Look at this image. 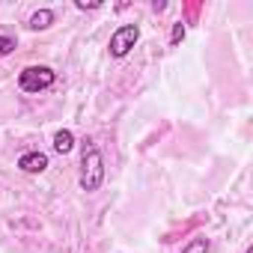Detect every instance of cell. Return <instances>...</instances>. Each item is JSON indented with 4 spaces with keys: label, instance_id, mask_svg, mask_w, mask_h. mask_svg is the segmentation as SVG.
<instances>
[{
    "label": "cell",
    "instance_id": "obj_1",
    "mask_svg": "<svg viewBox=\"0 0 253 253\" xmlns=\"http://www.w3.org/2000/svg\"><path fill=\"white\" fill-rule=\"evenodd\" d=\"M101 182H104V155L98 152V146L86 140L84 155H81V191L92 194L101 188Z\"/></svg>",
    "mask_w": 253,
    "mask_h": 253
},
{
    "label": "cell",
    "instance_id": "obj_2",
    "mask_svg": "<svg viewBox=\"0 0 253 253\" xmlns=\"http://www.w3.org/2000/svg\"><path fill=\"white\" fill-rule=\"evenodd\" d=\"M54 81H57V75H54V69H48V66H27V69H21V75H18L21 92H42V89H51Z\"/></svg>",
    "mask_w": 253,
    "mask_h": 253
},
{
    "label": "cell",
    "instance_id": "obj_3",
    "mask_svg": "<svg viewBox=\"0 0 253 253\" xmlns=\"http://www.w3.org/2000/svg\"><path fill=\"white\" fill-rule=\"evenodd\" d=\"M137 39H140V27L137 24H122V27H116L113 30V36H110V57H125L134 45H137Z\"/></svg>",
    "mask_w": 253,
    "mask_h": 253
},
{
    "label": "cell",
    "instance_id": "obj_4",
    "mask_svg": "<svg viewBox=\"0 0 253 253\" xmlns=\"http://www.w3.org/2000/svg\"><path fill=\"white\" fill-rule=\"evenodd\" d=\"M18 170H21V173H30V176L45 173V170H48V155H45V152H24V155L18 158Z\"/></svg>",
    "mask_w": 253,
    "mask_h": 253
},
{
    "label": "cell",
    "instance_id": "obj_5",
    "mask_svg": "<svg viewBox=\"0 0 253 253\" xmlns=\"http://www.w3.org/2000/svg\"><path fill=\"white\" fill-rule=\"evenodd\" d=\"M72 149H75V134H72L69 128L57 131V134H54V152H60V155H69Z\"/></svg>",
    "mask_w": 253,
    "mask_h": 253
},
{
    "label": "cell",
    "instance_id": "obj_6",
    "mask_svg": "<svg viewBox=\"0 0 253 253\" xmlns=\"http://www.w3.org/2000/svg\"><path fill=\"white\" fill-rule=\"evenodd\" d=\"M51 24H54V12H51V9H39V12H33L30 21H27L30 30H48Z\"/></svg>",
    "mask_w": 253,
    "mask_h": 253
},
{
    "label": "cell",
    "instance_id": "obj_7",
    "mask_svg": "<svg viewBox=\"0 0 253 253\" xmlns=\"http://www.w3.org/2000/svg\"><path fill=\"white\" fill-rule=\"evenodd\" d=\"M209 238H203V235H197V238H191L185 247H182V253H209Z\"/></svg>",
    "mask_w": 253,
    "mask_h": 253
},
{
    "label": "cell",
    "instance_id": "obj_8",
    "mask_svg": "<svg viewBox=\"0 0 253 253\" xmlns=\"http://www.w3.org/2000/svg\"><path fill=\"white\" fill-rule=\"evenodd\" d=\"M15 48H18V42L12 36H0V57H9Z\"/></svg>",
    "mask_w": 253,
    "mask_h": 253
},
{
    "label": "cell",
    "instance_id": "obj_9",
    "mask_svg": "<svg viewBox=\"0 0 253 253\" xmlns=\"http://www.w3.org/2000/svg\"><path fill=\"white\" fill-rule=\"evenodd\" d=\"M185 39V21H176L173 24V33H170V45H179Z\"/></svg>",
    "mask_w": 253,
    "mask_h": 253
}]
</instances>
